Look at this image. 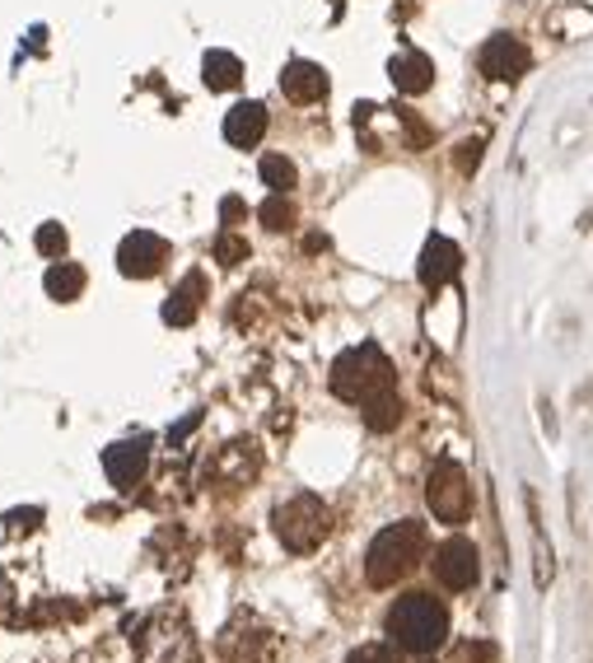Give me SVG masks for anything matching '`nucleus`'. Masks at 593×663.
Listing matches in <instances>:
<instances>
[{"label":"nucleus","instance_id":"obj_1","mask_svg":"<svg viewBox=\"0 0 593 663\" xmlns=\"http://www.w3.org/2000/svg\"><path fill=\"white\" fill-rule=\"evenodd\" d=\"M421 556H426V523L397 519L374 537L370 551H364V580L374 589H393L397 580H407V574L421 566Z\"/></svg>","mask_w":593,"mask_h":663},{"label":"nucleus","instance_id":"obj_2","mask_svg":"<svg viewBox=\"0 0 593 663\" xmlns=\"http://www.w3.org/2000/svg\"><path fill=\"white\" fill-rule=\"evenodd\" d=\"M383 626H388L397 650H407V654H434L449 640V613L434 593H403L388 607V621Z\"/></svg>","mask_w":593,"mask_h":663},{"label":"nucleus","instance_id":"obj_3","mask_svg":"<svg viewBox=\"0 0 593 663\" xmlns=\"http://www.w3.org/2000/svg\"><path fill=\"white\" fill-rule=\"evenodd\" d=\"M333 393L346 397V403H356V407H364L379 393H393V364H388V356H383L374 341L341 351L337 364H333Z\"/></svg>","mask_w":593,"mask_h":663},{"label":"nucleus","instance_id":"obj_4","mask_svg":"<svg viewBox=\"0 0 593 663\" xmlns=\"http://www.w3.org/2000/svg\"><path fill=\"white\" fill-rule=\"evenodd\" d=\"M271 528L276 537H281V547L286 551H313L327 537V528H333V510L318 500V496H290L286 504H276V514H271Z\"/></svg>","mask_w":593,"mask_h":663},{"label":"nucleus","instance_id":"obj_5","mask_svg":"<svg viewBox=\"0 0 593 663\" xmlns=\"http://www.w3.org/2000/svg\"><path fill=\"white\" fill-rule=\"evenodd\" d=\"M426 504L440 523H463L473 514V486L458 463H434V473L426 481Z\"/></svg>","mask_w":593,"mask_h":663},{"label":"nucleus","instance_id":"obj_6","mask_svg":"<svg viewBox=\"0 0 593 663\" xmlns=\"http://www.w3.org/2000/svg\"><path fill=\"white\" fill-rule=\"evenodd\" d=\"M164 261H168V243L150 230L127 234L117 248V271L127 276V281H150V276L164 271Z\"/></svg>","mask_w":593,"mask_h":663},{"label":"nucleus","instance_id":"obj_7","mask_svg":"<svg viewBox=\"0 0 593 663\" xmlns=\"http://www.w3.org/2000/svg\"><path fill=\"white\" fill-rule=\"evenodd\" d=\"M481 574V561H477V547L467 543V537H449V543L434 547V580H440L444 589L463 593L473 589Z\"/></svg>","mask_w":593,"mask_h":663},{"label":"nucleus","instance_id":"obj_8","mask_svg":"<svg viewBox=\"0 0 593 663\" xmlns=\"http://www.w3.org/2000/svg\"><path fill=\"white\" fill-rule=\"evenodd\" d=\"M146 467H150V434L117 440V444L103 449V473H108V481L117 491H131V486L146 477Z\"/></svg>","mask_w":593,"mask_h":663},{"label":"nucleus","instance_id":"obj_9","mask_svg":"<svg viewBox=\"0 0 593 663\" xmlns=\"http://www.w3.org/2000/svg\"><path fill=\"white\" fill-rule=\"evenodd\" d=\"M528 47H523L514 33H496L491 43L481 47V71L491 80H519L523 71H528Z\"/></svg>","mask_w":593,"mask_h":663},{"label":"nucleus","instance_id":"obj_10","mask_svg":"<svg viewBox=\"0 0 593 663\" xmlns=\"http://www.w3.org/2000/svg\"><path fill=\"white\" fill-rule=\"evenodd\" d=\"M458 267H463L458 243L444 239V234H430V239H426V248H421V261H416L421 281H426L430 290H440V286H449L453 276H458Z\"/></svg>","mask_w":593,"mask_h":663},{"label":"nucleus","instance_id":"obj_11","mask_svg":"<svg viewBox=\"0 0 593 663\" xmlns=\"http://www.w3.org/2000/svg\"><path fill=\"white\" fill-rule=\"evenodd\" d=\"M261 136H267V108L261 103H239V108H230V117H224V141H230L234 150H253Z\"/></svg>","mask_w":593,"mask_h":663},{"label":"nucleus","instance_id":"obj_12","mask_svg":"<svg viewBox=\"0 0 593 663\" xmlns=\"http://www.w3.org/2000/svg\"><path fill=\"white\" fill-rule=\"evenodd\" d=\"M281 90L294 103H318V98H327V71L313 61H290L281 71Z\"/></svg>","mask_w":593,"mask_h":663},{"label":"nucleus","instance_id":"obj_13","mask_svg":"<svg viewBox=\"0 0 593 663\" xmlns=\"http://www.w3.org/2000/svg\"><path fill=\"white\" fill-rule=\"evenodd\" d=\"M388 75L397 84V94H426L434 84V66L426 51H403V57L388 61Z\"/></svg>","mask_w":593,"mask_h":663},{"label":"nucleus","instance_id":"obj_14","mask_svg":"<svg viewBox=\"0 0 593 663\" xmlns=\"http://www.w3.org/2000/svg\"><path fill=\"white\" fill-rule=\"evenodd\" d=\"M201 290H206V276H201V271H187V276H183V286L168 294V304H164V323L187 327L191 318H197V309H201Z\"/></svg>","mask_w":593,"mask_h":663},{"label":"nucleus","instance_id":"obj_15","mask_svg":"<svg viewBox=\"0 0 593 663\" xmlns=\"http://www.w3.org/2000/svg\"><path fill=\"white\" fill-rule=\"evenodd\" d=\"M84 281H90V276H84V267H80V261H51V267H47V294H51V300H61V304H71V300H80V294H84Z\"/></svg>","mask_w":593,"mask_h":663},{"label":"nucleus","instance_id":"obj_16","mask_svg":"<svg viewBox=\"0 0 593 663\" xmlns=\"http://www.w3.org/2000/svg\"><path fill=\"white\" fill-rule=\"evenodd\" d=\"M201 80H206V90H239V80H243V61L234 57V51H206V61H201Z\"/></svg>","mask_w":593,"mask_h":663},{"label":"nucleus","instance_id":"obj_17","mask_svg":"<svg viewBox=\"0 0 593 663\" xmlns=\"http://www.w3.org/2000/svg\"><path fill=\"white\" fill-rule=\"evenodd\" d=\"M360 416H364V426H370V430H393L397 421H403V397L379 393V397H370V403L360 407Z\"/></svg>","mask_w":593,"mask_h":663},{"label":"nucleus","instance_id":"obj_18","mask_svg":"<svg viewBox=\"0 0 593 663\" xmlns=\"http://www.w3.org/2000/svg\"><path fill=\"white\" fill-rule=\"evenodd\" d=\"M257 173H261V183H267L271 191H294V183H300V173H294V164L286 160V154H261V164H257Z\"/></svg>","mask_w":593,"mask_h":663},{"label":"nucleus","instance_id":"obj_19","mask_svg":"<svg viewBox=\"0 0 593 663\" xmlns=\"http://www.w3.org/2000/svg\"><path fill=\"white\" fill-rule=\"evenodd\" d=\"M551 580H556V551H551V543H547V533L537 528V547H533V584L537 589H551Z\"/></svg>","mask_w":593,"mask_h":663},{"label":"nucleus","instance_id":"obj_20","mask_svg":"<svg viewBox=\"0 0 593 663\" xmlns=\"http://www.w3.org/2000/svg\"><path fill=\"white\" fill-rule=\"evenodd\" d=\"M257 216H261V224H267V230L281 234V230H290V224H294V201L286 197V191H276V197L261 201Z\"/></svg>","mask_w":593,"mask_h":663},{"label":"nucleus","instance_id":"obj_21","mask_svg":"<svg viewBox=\"0 0 593 663\" xmlns=\"http://www.w3.org/2000/svg\"><path fill=\"white\" fill-rule=\"evenodd\" d=\"M33 243H38V253L43 257H66V230H61V224H43V230L38 234H33Z\"/></svg>","mask_w":593,"mask_h":663},{"label":"nucleus","instance_id":"obj_22","mask_svg":"<svg viewBox=\"0 0 593 663\" xmlns=\"http://www.w3.org/2000/svg\"><path fill=\"white\" fill-rule=\"evenodd\" d=\"M216 257L224 261V267H239V261L248 257V243H243L239 234H220V243H216Z\"/></svg>","mask_w":593,"mask_h":663},{"label":"nucleus","instance_id":"obj_23","mask_svg":"<svg viewBox=\"0 0 593 663\" xmlns=\"http://www.w3.org/2000/svg\"><path fill=\"white\" fill-rule=\"evenodd\" d=\"M351 663H403V659H397V650H388V644H364V650L351 654Z\"/></svg>","mask_w":593,"mask_h":663},{"label":"nucleus","instance_id":"obj_24","mask_svg":"<svg viewBox=\"0 0 593 663\" xmlns=\"http://www.w3.org/2000/svg\"><path fill=\"white\" fill-rule=\"evenodd\" d=\"M38 519H43V510H14V514H10V528H14V533H20V528L33 533V528H38Z\"/></svg>","mask_w":593,"mask_h":663},{"label":"nucleus","instance_id":"obj_25","mask_svg":"<svg viewBox=\"0 0 593 663\" xmlns=\"http://www.w3.org/2000/svg\"><path fill=\"white\" fill-rule=\"evenodd\" d=\"M477 160H481V141H463V154H458V168H463V173H473V168H477Z\"/></svg>","mask_w":593,"mask_h":663},{"label":"nucleus","instance_id":"obj_26","mask_svg":"<svg viewBox=\"0 0 593 663\" xmlns=\"http://www.w3.org/2000/svg\"><path fill=\"white\" fill-rule=\"evenodd\" d=\"M220 216H224V224H239L243 201H239V197H224V201H220Z\"/></svg>","mask_w":593,"mask_h":663},{"label":"nucleus","instance_id":"obj_27","mask_svg":"<svg viewBox=\"0 0 593 663\" xmlns=\"http://www.w3.org/2000/svg\"><path fill=\"white\" fill-rule=\"evenodd\" d=\"M197 421H201V411H191V416H187V421H183L178 430H173V434H168V440H173V444H178V440H183V434H187V430H197Z\"/></svg>","mask_w":593,"mask_h":663}]
</instances>
